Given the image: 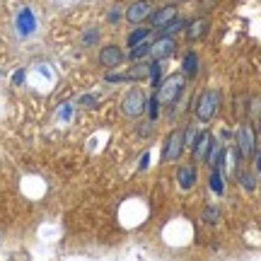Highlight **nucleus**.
<instances>
[{
  "instance_id": "14",
  "label": "nucleus",
  "mask_w": 261,
  "mask_h": 261,
  "mask_svg": "<svg viewBox=\"0 0 261 261\" xmlns=\"http://www.w3.org/2000/svg\"><path fill=\"white\" fill-rule=\"evenodd\" d=\"M187 39L189 41H198L201 37H205V32H208V19L205 17H198V19H191L187 22Z\"/></svg>"
},
{
  "instance_id": "15",
  "label": "nucleus",
  "mask_w": 261,
  "mask_h": 261,
  "mask_svg": "<svg viewBox=\"0 0 261 261\" xmlns=\"http://www.w3.org/2000/svg\"><path fill=\"white\" fill-rule=\"evenodd\" d=\"M181 68H184V75H187V77H194V75L198 73V56H196L194 51H189L187 56H184Z\"/></svg>"
},
{
  "instance_id": "22",
  "label": "nucleus",
  "mask_w": 261,
  "mask_h": 261,
  "mask_svg": "<svg viewBox=\"0 0 261 261\" xmlns=\"http://www.w3.org/2000/svg\"><path fill=\"white\" fill-rule=\"evenodd\" d=\"M158 104H160L158 94H152V97H150V99H148V104H145V109H148V112H150V119H152V121L158 119Z\"/></svg>"
},
{
  "instance_id": "28",
  "label": "nucleus",
  "mask_w": 261,
  "mask_h": 261,
  "mask_svg": "<svg viewBox=\"0 0 261 261\" xmlns=\"http://www.w3.org/2000/svg\"><path fill=\"white\" fill-rule=\"evenodd\" d=\"M259 126H261V121H259Z\"/></svg>"
},
{
  "instance_id": "20",
  "label": "nucleus",
  "mask_w": 261,
  "mask_h": 261,
  "mask_svg": "<svg viewBox=\"0 0 261 261\" xmlns=\"http://www.w3.org/2000/svg\"><path fill=\"white\" fill-rule=\"evenodd\" d=\"M148 32H150V29H136V32H133V34L128 37V48H133L136 44H140L143 39L148 37Z\"/></svg>"
},
{
  "instance_id": "26",
  "label": "nucleus",
  "mask_w": 261,
  "mask_h": 261,
  "mask_svg": "<svg viewBox=\"0 0 261 261\" xmlns=\"http://www.w3.org/2000/svg\"><path fill=\"white\" fill-rule=\"evenodd\" d=\"M12 83H15V85L24 83V70H17V73H15V77H12Z\"/></svg>"
},
{
  "instance_id": "2",
  "label": "nucleus",
  "mask_w": 261,
  "mask_h": 261,
  "mask_svg": "<svg viewBox=\"0 0 261 261\" xmlns=\"http://www.w3.org/2000/svg\"><path fill=\"white\" fill-rule=\"evenodd\" d=\"M181 92H184V75H169L165 83L158 85V90H155V94H158V99L162 104H174L181 97Z\"/></svg>"
},
{
  "instance_id": "9",
  "label": "nucleus",
  "mask_w": 261,
  "mask_h": 261,
  "mask_svg": "<svg viewBox=\"0 0 261 261\" xmlns=\"http://www.w3.org/2000/svg\"><path fill=\"white\" fill-rule=\"evenodd\" d=\"M174 17H177V8H174V5H162V8H158L152 15H150V22H152V27L155 29H162Z\"/></svg>"
},
{
  "instance_id": "8",
  "label": "nucleus",
  "mask_w": 261,
  "mask_h": 261,
  "mask_svg": "<svg viewBox=\"0 0 261 261\" xmlns=\"http://www.w3.org/2000/svg\"><path fill=\"white\" fill-rule=\"evenodd\" d=\"M174 51H177V41L172 37H162V39H158L155 44H150V56L155 58V61H165V58H169Z\"/></svg>"
},
{
  "instance_id": "13",
  "label": "nucleus",
  "mask_w": 261,
  "mask_h": 261,
  "mask_svg": "<svg viewBox=\"0 0 261 261\" xmlns=\"http://www.w3.org/2000/svg\"><path fill=\"white\" fill-rule=\"evenodd\" d=\"M177 184L184 191H191L196 187V167L194 165H181L177 169Z\"/></svg>"
},
{
  "instance_id": "12",
  "label": "nucleus",
  "mask_w": 261,
  "mask_h": 261,
  "mask_svg": "<svg viewBox=\"0 0 261 261\" xmlns=\"http://www.w3.org/2000/svg\"><path fill=\"white\" fill-rule=\"evenodd\" d=\"M211 145H213V136H211V133H198V136H196V140L191 143L194 160H205V158H208Z\"/></svg>"
},
{
  "instance_id": "7",
  "label": "nucleus",
  "mask_w": 261,
  "mask_h": 261,
  "mask_svg": "<svg viewBox=\"0 0 261 261\" xmlns=\"http://www.w3.org/2000/svg\"><path fill=\"white\" fill-rule=\"evenodd\" d=\"M150 15H152L150 0H136V3L128 5V10H126V19H128L130 24H140V22L150 19Z\"/></svg>"
},
{
  "instance_id": "3",
  "label": "nucleus",
  "mask_w": 261,
  "mask_h": 261,
  "mask_svg": "<svg viewBox=\"0 0 261 261\" xmlns=\"http://www.w3.org/2000/svg\"><path fill=\"white\" fill-rule=\"evenodd\" d=\"M184 148H187V133L181 128L172 130L167 138H165V145H162V160L165 162H174V160L181 158Z\"/></svg>"
},
{
  "instance_id": "6",
  "label": "nucleus",
  "mask_w": 261,
  "mask_h": 261,
  "mask_svg": "<svg viewBox=\"0 0 261 261\" xmlns=\"http://www.w3.org/2000/svg\"><path fill=\"white\" fill-rule=\"evenodd\" d=\"M150 77V63H138L133 65L128 73H121V75H107L109 83H138V80H145Z\"/></svg>"
},
{
  "instance_id": "1",
  "label": "nucleus",
  "mask_w": 261,
  "mask_h": 261,
  "mask_svg": "<svg viewBox=\"0 0 261 261\" xmlns=\"http://www.w3.org/2000/svg\"><path fill=\"white\" fill-rule=\"evenodd\" d=\"M218 109H220V92L218 90H205V92H201V97L196 99V119L201 123H208L213 121V116L218 114Z\"/></svg>"
},
{
  "instance_id": "19",
  "label": "nucleus",
  "mask_w": 261,
  "mask_h": 261,
  "mask_svg": "<svg viewBox=\"0 0 261 261\" xmlns=\"http://www.w3.org/2000/svg\"><path fill=\"white\" fill-rule=\"evenodd\" d=\"M237 181H240L247 191H254V187H256V181H254L252 174H249V172H242V169L237 172Z\"/></svg>"
},
{
  "instance_id": "23",
  "label": "nucleus",
  "mask_w": 261,
  "mask_h": 261,
  "mask_svg": "<svg viewBox=\"0 0 261 261\" xmlns=\"http://www.w3.org/2000/svg\"><path fill=\"white\" fill-rule=\"evenodd\" d=\"M218 218H220L218 208H208V211L203 213V220H205V223H218Z\"/></svg>"
},
{
  "instance_id": "24",
  "label": "nucleus",
  "mask_w": 261,
  "mask_h": 261,
  "mask_svg": "<svg viewBox=\"0 0 261 261\" xmlns=\"http://www.w3.org/2000/svg\"><path fill=\"white\" fill-rule=\"evenodd\" d=\"M150 167V152H145L143 158H140V165H138V169L143 172V169H148Z\"/></svg>"
},
{
  "instance_id": "16",
  "label": "nucleus",
  "mask_w": 261,
  "mask_h": 261,
  "mask_svg": "<svg viewBox=\"0 0 261 261\" xmlns=\"http://www.w3.org/2000/svg\"><path fill=\"white\" fill-rule=\"evenodd\" d=\"M211 189H213V194H223L225 191V179L220 169H213V174H211Z\"/></svg>"
},
{
  "instance_id": "5",
  "label": "nucleus",
  "mask_w": 261,
  "mask_h": 261,
  "mask_svg": "<svg viewBox=\"0 0 261 261\" xmlns=\"http://www.w3.org/2000/svg\"><path fill=\"white\" fill-rule=\"evenodd\" d=\"M237 152H240V158H252L254 152H256V136H254V128L249 123H242L240 128H237Z\"/></svg>"
},
{
  "instance_id": "21",
  "label": "nucleus",
  "mask_w": 261,
  "mask_h": 261,
  "mask_svg": "<svg viewBox=\"0 0 261 261\" xmlns=\"http://www.w3.org/2000/svg\"><path fill=\"white\" fill-rule=\"evenodd\" d=\"M150 83H152V87L158 90V85H160V61H152V63H150Z\"/></svg>"
},
{
  "instance_id": "11",
  "label": "nucleus",
  "mask_w": 261,
  "mask_h": 261,
  "mask_svg": "<svg viewBox=\"0 0 261 261\" xmlns=\"http://www.w3.org/2000/svg\"><path fill=\"white\" fill-rule=\"evenodd\" d=\"M99 63L104 65V68H119V65L123 63V54L119 46H104L102 51H99Z\"/></svg>"
},
{
  "instance_id": "18",
  "label": "nucleus",
  "mask_w": 261,
  "mask_h": 261,
  "mask_svg": "<svg viewBox=\"0 0 261 261\" xmlns=\"http://www.w3.org/2000/svg\"><path fill=\"white\" fill-rule=\"evenodd\" d=\"M181 29H187V22H184V19H177V17H174L172 22H169V24H165V27H162V32L172 37V34H177V32H181Z\"/></svg>"
},
{
  "instance_id": "25",
  "label": "nucleus",
  "mask_w": 261,
  "mask_h": 261,
  "mask_svg": "<svg viewBox=\"0 0 261 261\" xmlns=\"http://www.w3.org/2000/svg\"><path fill=\"white\" fill-rule=\"evenodd\" d=\"M152 133V123H140V136H150Z\"/></svg>"
},
{
  "instance_id": "17",
  "label": "nucleus",
  "mask_w": 261,
  "mask_h": 261,
  "mask_svg": "<svg viewBox=\"0 0 261 261\" xmlns=\"http://www.w3.org/2000/svg\"><path fill=\"white\" fill-rule=\"evenodd\" d=\"M148 54H150V44L148 41H140V44H136L133 51H130V61H140V58H145Z\"/></svg>"
},
{
  "instance_id": "27",
  "label": "nucleus",
  "mask_w": 261,
  "mask_h": 261,
  "mask_svg": "<svg viewBox=\"0 0 261 261\" xmlns=\"http://www.w3.org/2000/svg\"><path fill=\"white\" fill-rule=\"evenodd\" d=\"M254 165H256V172L261 174V150H256V152H254Z\"/></svg>"
},
{
  "instance_id": "10",
  "label": "nucleus",
  "mask_w": 261,
  "mask_h": 261,
  "mask_svg": "<svg viewBox=\"0 0 261 261\" xmlns=\"http://www.w3.org/2000/svg\"><path fill=\"white\" fill-rule=\"evenodd\" d=\"M37 29V19H34V12L29 8H22L17 12V32L19 37H29L32 32Z\"/></svg>"
},
{
  "instance_id": "4",
  "label": "nucleus",
  "mask_w": 261,
  "mask_h": 261,
  "mask_svg": "<svg viewBox=\"0 0 261 261\" xmlns=\"http://www.w3.org/2000/svg\"><path fill=\"white\" fill-rule=\"evenodd\" d=\"M145 94H143V90H138V87H133V90H128L126 92V97L121 99V112L123 116H130V119H136V116H140V114L145 112Z\"/></svg>"
}]
</instances>
